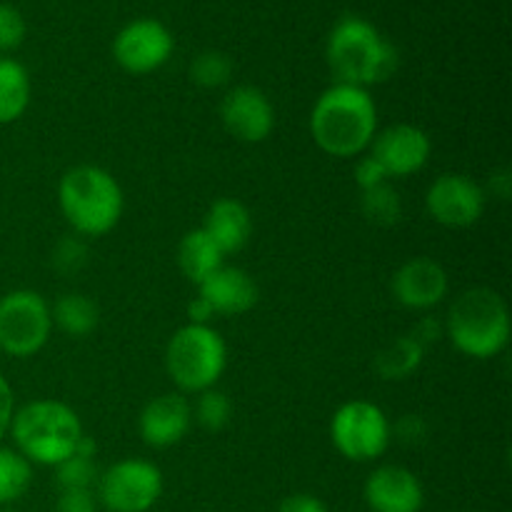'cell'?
<instances>
[{
	"instance_id": "22",
	"label": "cell",
	"mask_w": 512,
	"mask_h": 512,
	"mask_svg": "<svg viewBox=\"0 0 512 512\" xmlns=\"http://www.w3.org/2000/svg\"><path fill=\"white\" fill-rule=\"evenodd\" d=\"M425 348L420 343H415L413 335H398L395 340H390L388 345L378 350L375 355V373L383 380H408L415 370L423 365Z\"/></svg>"
},
{
	"instance_id": "24",
	"label": "cell",
	"mask_w": 512,
	"mask_h": 512,
	"mask_svg": "<svg viewBox=\"0 0 512 512\" xmlns=\"http://www.w3.org/2000/svg\"><path fill=\"white\" fill-rule=\"evenodd\" d=\"M360 210L368 223L378 225V228H390L403 218V200L393 185L385 183L360 195Z\"/></svg>"
},
{
	"instance_id": "28",
	"label": "cell",
	"mask_w": 512,
	"mask_h": 512,
	"mask_svg": "<svg viewBox=\"0 0 512 512\" xmlns=\"http://www.w3.org/2000/svg\"><path fill=\"white\" fill-rule=\"evenodd\" d=\"M85 263H88V248H85V243L80 240V235H65V238L55 245L53 265L58 273H78Z\"/></svg>"
},
{
	"instance_id": "29",
	"label": "cell",
	"mask_w": 512,
	"mask_h": 512,
	"mask_svg": "<svg viewBox=\"0 0 512 512\" xmlns=\"http://www.w3.org/2000/svg\"><path fill=\"white\" fill-rule=\"evenodd\" d=\"M25 40V18L18 8L0 3V53L20 48Z\"/></svg>"
},
{
	"instance_id": "10",
	"label": "cell",
	"mask_w": 512,
	"mask_h": 512,
	"mask_svg": "<svg viewBox=\"0 0 512 512\" xmlns=\"http://www.w3.org/2000/svg\"><path fill=\"white\" fill-rule=\"evenodd\" d=\"M488 193L470 175L443 173L425 193V210L443 228L463 230L478 223L485 213Z\"/></svg>"
},
{
	"instance_id": "21",
	"label": "cell",
	"mask_w": 512,
	"mask_h": 512,
	"mask_svg": "<svg viewBox=\"0 0 512 512\" xmlns=\"http://www.w3.org/2000/svg\"><path fill=\"white\" fill-rule=\"evenodd\" d=\"M53 323L70 338H88L100 323V308L93 298L83 293H65L50 308Z\"/></svg>"
},
{
	"instance_id": "3",
	"label": "cell",
	"mask_w": 512,
	"mask_h": 512,
	"mask_svg": "<svg viewBox=\"0 0 512 512\" xmlns=\"http://www.w3.org/2000/svg\"><path fill=\"white\" fill-rule=\"evenodd\" d=\"M58 205L65 223L80 238H103L123 218V188L100 165H75L58 183Z\"/></svg>"
},
{
	"instance_id": "8",
	"label": "cell",
	"mask_w": 512,
	"mask_h": 512,
	"mask_svg": "<svg viewBox=\"0 0 512 512\" xmlns=\"http://www.w3.org/2000/svg\"><path fill=\"white\" fill-rule=\"evenodd\" d=\"M53 330L48 300L35 290H10L0 298V350L10 358H33Z\"/></svg>"
},
{
	"instance_id": "1",
	"label": "cell",
	"mask_w": 512,
	"mask_h": 512,
	"mask_svg": "<svg viewBox=\"0 0 512 512\" xmlns=\"http://www.w3.org/2000/svg\"><path fill=\"white\" fill-rule=\"evenodd\" d=\"M378 133V105L368 88L335 83L310 110V135L330 158H358Z\"/></svg>"
},
{
	"instance_id": "11",
	"label": "cell",
	"mask_w": 512,
	"mask_h": 512,
	"mask_svg": "<svg viewBox=\"0 0 512 512\" xmlns=\"http://www.w3.org/2000/svg\"><path fill=\"white\" fill-rule=\"evenodd\" d=\"M175 50V38L160 20L138 18L120 28L113 40V58L125 73L148 75L163 68Z\"/></svg>"
},
{
	"instance_id": "38",
	"label": "cell",
	"mask_w": 512,
	"mask_h": 512,
	"mask_svg": "<svg viewBox=\"0 0 512 512\" xmlns=\"http://www.w3.org/2000/svg\"><path fill=\"white\" fill-rule=\"evenodd\" d=\"M0 512H18V510H13V508H0Z\"/></svg>"
},
{
	"instance_id": "23",
	"label": "cell",
	"mask_w": 512,
	"mask_h": 512,
	"mask_svg": "<svg viewBox=\"0 0 512 512\" xmlns=\"http://www.w3.org/2000/svg\"><path fill=\"white\" fill-rule=\"evenodd\" d=\"M33 483V465L15 448L0 445V508H10Z\"/></svg>"
},
{
	"instance_id": "15",
	"label": "cell",
	"mask_w": 512,
	"mask_h": 512,
	"mask_svg": "<svg viewBox=\"0 0 512 512\" xmlns=\"http://www.w3.org/2000/svg\"><path fill=\"white\" fill-rule=\"evenodd\" d=\"M363 498L373 512H420L425 490L413 470L403 465H380L365 480Z\"/></svg>"
},
{
	"instance_id": "7",
	"label": "cell",
	"mask_w": 512,
	"mask_h": 512,
	"mask_svg": "<svg viewBox=\"0 0 512 512\" xmlns=\"http://www.w3.org/2000/svg\"><path fill=\"white\" fill-rule=\"evenodd\" d=\"M390 420L383 408L370 400H350L333 413L330 440L345 460L373 463L388 453L393 443Z\"/></svg>"
},
{
	"instance_id": "17",
	"label": "cell",
	"mask_w": 512,
	"mask_h": 512,
	"mask_svg": "<svg viewBox=\"0 0 512 512\" xmlns=\"http://www.w3.org/2000/svg\"><path fill=\"white\" fill-rule=\"evenodd\" d=\"M198 295L215 315H245L258 305L260 290L248 270L223 265L198 285Z\"/></svg>"
},
{
	"instance_id": "19",
	"label": "cell",
	"mask_w": 512,
	"mask_h": 512,
	"mask_svg": "<svg viewBox=\"0 0 512 512\" xmlns=\"http://www.w3.org/2000/svg\"><path fill=\"white\" fill-rule=\"evenodd\" d=\"M225 265V255L203 228L188 230L178 243V268L190 283L200 285Z\"/></svg>"
},
{
	"instance_id": "4",
	"label": "cell",
	"mask_w": 512,
	"mask_h": 512,
	"mask_svg": "<svg viewBox=\"0 0 512 512\" xmlns=\"http://www.w3.org/2000/svg\"><path fill=\"white\" fill-rule=\"evenodd\" d=\"M83 433L78 413L70 405L50 398L25 403L23 408L15 410L10 423L15 450L30 465H45V468H55L70 458Z\"/></svg>"
},
{
	"instance_id": "32",
	"label": "cell",
	"mask_w": 512,
	"mask_h": 512,
	"mask_svg": "<svg viewBox=\"0 0 512 512\" xmlns=\"http://www.w3.org/2000/svg\"><path fill=\"white\" fill-rule=\"evenodd\" d=\"M53 512H98V498L93 490H60Z\"/></svg>"
},
{
	"instance_id": "37",
	"label": "cell",
	"mask_w": 512,
	"mask_h": 512,
	"mask_svg": "<svg viewBox=\"0 0 512 512\" xmlns=\"http://www.w3.org/2000/svg\"><path fill=\"white\" fill-rule=\"evenodd\" d=\"M510 188H512V180L508 170H498V173L490 175V190H493V195H498L500 200H508Z\"/></svg>"
},
{
	"instance_id": "31",
	"label": "cell",
	"mask_w": 512,
	"mask_h": 512,
	"mask_svg": "<svg viewBox=\"0 0 512 512\" xmlns=\"http://www.w3.org/2000/svg\"><path fill=\"white\" fill-rule=\"evenodd\" d=\"M355 183H358L360 193H365V190H373L378 188V185L390 183V175L385 173L383 165L368 153L355 163Z\"/></svg>"
},
{
	"instance_id": "34",
	"label": "cell",
	"mask_w": 512,
	"mask_h": 512,
	"mask_svg": "<svg viewBox=\"0 0 512 512\" xmlns=\"http://www.w3.org/2000/svg\"><path fill=\"white\" fill-rule=\"evenodd\" d=\"M413 340L415 343H420L423 348H428V345H435L440 338H445V325L443 320L438 318H423L418 325L413 328Z\"/></svg>"
},
{
	"instance_id": "9",
	"label": "cell",
	"mask_w": 512,
	"mask_h": 512,
	"mask_svg": "<svg viewBox=\"0 0 512 512\" xmlns=\"http://www.w3.org/2000/svg\"><path fill=\"white\" fill-rule=\"evenodd\" d=\"M163 495V473L143 458H125L98 478V503L108 512H148Z\"/></svg>"
},
{
	"instance_id": "16",
	"label": "cell",
	"mask_w": 512,
	"mask_h": 512,
	"mask_svg": "<svg viewBox=\"0 0 512 512\" xmlns=\"http://www.w3.org/2000/svg\"><path fill=\"white\" fill-rule=\"evenodd\" d=\"M193 428V405L183 393H163L150 400L138 418L140 438L148 448H173Z\"/></svg>"
},
{
	"instance_id": "35",
	"label": "cell",
	"mask_w": 512,
	"mask_h": 512,
	"mask_svg": "<svg viewBox=\"0 0 512 512\" xmlns=\"http://www.w3.org/2000/svg\"><path fill=\"white\" fill-rule=\"evenodd\" d=\"M15 415V393L8 380L0 375V440L10 433V423Z\"/></svg>"
},
{
	"instance_id": "20",
	"label": "cell",
	"mask_w": 512,
	"mask_h": 512,
	"mask_svg": "<svg viewBox=\"0 0 512 512\" xmlns=\"http://www.w3.org/2000/svg\"><path fill=\"white\" fill-rule=\"evenodd\" d=\"M33 95L30 75L23 63L0 55V125H10L25 115Z\"/></svg>"
},
{
	"instance_id": "18",
	"label": "cell",
	"mask_w": 512,
	"mask_h": 512,
	"mask_svg": "<svg viewBox=\"0 0 512 512\" xmlns=\"http://www.w3.org/2000/svg\"><path fill=\"white\" fill-rule=\"evenodd\" d=\"M200 228L213 238L223 255L240 253L253 235V215L238 198H218L208 208Z\"/></svg>"
},
{
	"instance_id": "25",
	"label": "cell",
	"mask_w": 512,
	"mask_h": 512,
	"mask_svg": "<svg viewBox=\"0 0 512 512\" xmlns=\"http://www.w3.org/2000/svg\"><path fill=\"white\" fill-rule=\"evenodd\" d=\"M193 420L208 433H218V430L228 428L233 420V403L228 395L218 388H210L198 393V403L193 408Z\"/></svg>"
},
{
	"instance_id": "6",
	"label": "cell",
	"mask_w": 512,
	"mask_h": 512,
	"mask_svg": "<svg viewBox=\"0 0 512 512\" xmlns=\"http://www.w3.org/2000/svg\"><path fill=\"white\" fill-rule=\"evenodd\" d=\"M228 368V345L213 325H183L165 348V370L180 393H203Z\"/></svg>"
},
{
	"instance_id": "2",
	"label": "cell",
	"mask_w": 512,
	"mask_h": 512,
	"mask_svg": "<svg viewBox=\"0 0 512 512\" xmlns=\"http://www.w3.org/2000/svg\"><path fill=\"white\" fill-rule=\"evenodd\" d=\"M325 58L338 83L358 88L385 83L400 65L398 48L360 15H345L333 25Z\"/></svg>"
},
{
	"instance_id": "33",
	"label": "cell",
	"mask_w": 512,
	"mask_h": 512,
	"mask_svg": "<svg viewBox=\"0 0 512 512\" xmlns=\"http://www.w3.org/2000/svg\"><path fill=\"white\" fill-rule=\"evenodd\" d=\"M278 512H330V510L318 495L295 493V495H288V498L280 503Z\"/></svg>"
},
{
	"instance_id": "12",
	"label": "cell",
	"mask_w": 512,
	"mask_h": 512,
	"mask_svg": "<svg viewBox=\"0 0 512 512\" xmlns=\"http://www.w3.org/2000/svg\"><path fill=\"white\" fill-rule=\"evenodd\" d=\"M223 128L240 143H263L275 130V108L268 95L255 85H238L220 103Z\"/></svg>"
},
{
	"instance_id": "27",
	"label": "cell",
	"mask_w": 512,
	"mask_h": 512,
	"mask_svg": "<svg viewBox=\"0 0 512 512\" xmlns=\"http://www.w3.org/2000/svg\"><path fill=\"white\" fill-rule=\"evenodd\" d=\"M98 465L95 458H83V455H70L63 463L55 465V480L60 490H93L98 485Z\"/></svg>"
},
{
	"instance_id": "14",
	"label": "cell",
	"mask_w": 512,
	"mask_h": 512,
	"mask_svg": "<svg viewBox=\"0 0 512 512\" xmlns=\"http://www.w3.org/2000/svg\"><path fill=\"white\" fill-rule=\"evenodd\" d=\"M393 298L408 310H430L445 300L450 290L448 273L433 258H410L395 270L390 280Z\"/></svg>"
},
{
	"instance_id": "5",
	"label": "cell",
	"mask_w": 512,
	"mask_h": 512,
	"mask_svg": "<svg viewBox=\"0 0 512 512\" xmlns=\"http://www.w3.org/2000/svg\"><path fill=\"white\" fill-rule=\"evenodd\" d=\"M445 338L473 360H490L510 343V310L493 288H470L453 300L443 320Z\"/></svg>"
},
{
	"instance_id": "13",
	"label": "cell",
	"mask_w": 512,
	"mask_h": 512,
	"mask_svg": "<svg viewBox=\"0 0 512 512\" xmlns=\"http://www.w3.org/2000/svg\"><path fill=\"white\" fill-rule=\"evenodd\" d=\"M370 155L385 168L390 178H408L428 165L433 143L423 128L413 123H398L375 133Z\"/></svg>"
},
{
	"instance_id": "36",
	"label": "cell",
	"mask_w": 512,
	"mask_h": 512,
	"mask_svg": "<svg viewBox=\"0 0 512 512\" xmlns=\"http://www.w3.org/2000/svg\"><path fill=\"white\" fill-rule=\"evenodd\" d=\"M215 318L213 308H210L208 303H205L203 298H193L188 303V323L190 325H210V320Z\"/></svg>"
},
{
	"instance_id": "30",
	"label": "cell",
	"mask_w": 512,
	"mask_h": 512,
	"mask_svg": "<svg viewBox=\"0 0 512 512\" xmlns=\"http://www.w3.org/2000/svg\"><path fill=\"white\" fill-rule=\"evenodd\" d=\"M390 433H393V438L398 443L413 448V445L425 443V438H428V423L423 420V415H403V418H398V423L390 425Z\"/></svg>"
},
{
	"instance_id": "26",
	"label": "cell",
	"mask_w": 512,
	"mask_h": 512,
	"mask_svg": "<svg viewBox=\"0 0 512 512\" xmlns=\"http://www.w3.org/2000/svg\"><path fill=\"white\" fill-rule=\"evenodd\" d=\"M233 75V60L218 50H205L190 65V80L200 88H220Z\"/></svg>"
}]
</instances>
